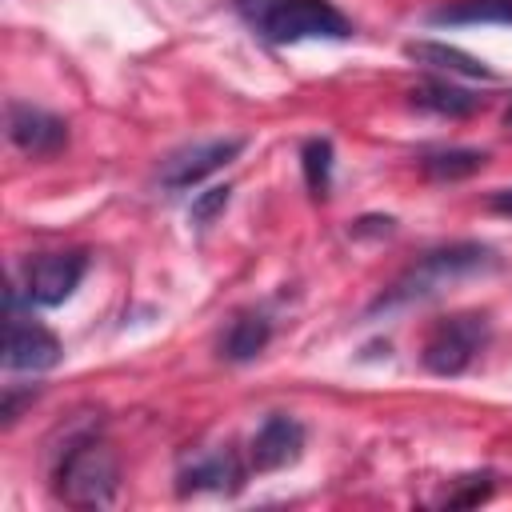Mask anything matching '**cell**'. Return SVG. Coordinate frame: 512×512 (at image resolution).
Listing matches in <instances>:
<instances>
[{
	"instance_id": "1",
	"label": "cell",
	"mask_w": 512,
	"mask_h": 512,
	"mask_svg": "<svg viewBox=\"0 0 512 512\" xmlns=\"http://www.w3.org/2000/svg\"><path fill=\"white\" fill-rule=\"evenodd\" d=\"M232 8L256 36L272 44L352 36V20L332 0H232Z\"/></svg>"
},
{
	"instance_id": "2",
	"label": "cell",
	"mask_w": 512,
	"mask_h": 512,
	"mask_svg": "<svg viewBox=\"0 0 512 512\" xmlns=\"http://www.w3.org/2000/svg\"><path fill=\"white\" fill-rule=\"evenodd\" d=\"M488 268H496V252L484 248V244H448V248L424 252V256L372 304V312H392V308H400V304L428 300V296H436L440 288H448L452 280L476 276V272H488Z\"/></svg>"
},
{
	"instance_id": "3",
	"label": "cell",
	"mask_w": 512,
	"mask_h": 512,
	"mask_svg": "<svg viewBox=\"0 0 512 512\" xmlns=\"http://www.w3.org/2000/svg\"><path fill=\"white\" fill-rule=\"evenodd\" d=\"M120 492V464L116 452L96 440H72L56 464V496L72 508H108Z\"/></svg>"
},
{
	"instance_id": "4",
	"label": "cell",
	"mask_w": 512,
	"mask_h": 512,
	"mask_svg": "<svg viewBox=\"0 0 512 512\" xmlns=\"http://www.w3.org/2000/svg\"><path fill=\"white\" fill-rule=\"evenodd\" d=\"M488 344V316L480 312H456L432 324L424 340V368L436 376H460Z\"/></svg>"
},
{
	"instance_id": "5",
	"label": "cell",
	"mask_w": 512,
	"mask_h": 512,
	"mask_svg": "<svg viewBox=\"0 0 512 512\" xmlns=\"http://www.w3.org/2000/svg\"><path fill=\"white\" fill-rule=\"evenodd\" d=\"M60 340L36 324V320H24L20 308H16V296H8V336H4V364L12 372H44L52 364H60Z\"/></svg>"
},
{
	"instance_id": "6",
	"label": "cell",
	"mask_w": 512,
	"mask_h": 512,
	"mask_svg": "<svg viewBox=\"0 0 512 512\" xmlns=\"http://www.w3.org/2000/svg\"><path fill=\"white\" fill-rule=\"evenodd\" d=\"M84 272H88V256L84 252H48V256H36L28 264V280H24L28 300L40 304V308H56V304H64L80 288Z\"/></svg>"
},
{
	"instance_id": "7",
	"label": "cell",
	"mask_w": 512,
	"mask_h": 512,
	"mask_svg": "<svg viewBox=\"0 0 512 512\" xmlns=\"http://www.w3.org/2000/svg\"><path fill=\"white\" fill-rule=\"evenodd\" d=\"M240 148H244L240 136H228V140H204V144L180 148V152H172V156L160 164L156 180H160L168 192H184V188L200 184L204 176H212L216 168H224Z\"/></svg>"
},
{
	"instance_id": "8",
	"label": "cell",
	"mask_w": 512,
	"mask_h": 512,
	"mask_svg": "<svg viewBox=\"0 0 512 512\" xmlns=\"http://www.w3.org/2000/svg\"><path fill=\"white\" fill-rule=\"evenodd\" d=\"M304 452V424L296 416L272 412L264 416V424L256 428L252 444H248V464L256 472H276L284 464H296Z\"/></svg>"
},
{
	"instance_id": "9",
	"label": "cell",
	"mask_w": 512,
	"mask_h": 512,
	"mask_svg": "<svg viewBox=\"0 0 512 512\" xmlns=\"http://www.w3.org/2000/svg\"><path fill=\"white\" fill-rule=\"evenodd\" d=\"M8 140L24 156H56L68 144V124L32 104H8Z\"/></svg>"
},
{
	"instance_id": "10",
	"label": "cell",
	"mask_w": 512,
	"mask_h": 512,
	"mask_svg": "<svg viewBox=\"0 0 512 512\" xmlns=\"http://www.w3.org/2000/svg\"><path fill=\"white\" fill-rule=\"evenodd\" d=\"M244 484V464L232 448H216V452H200L180 468V496L192 492H236Z\"/></svg>"
},
{
	"instance_id": "11",
	"label": "cell",
	"mask_w": 512,
	"mask_h": 512,
	"mask_svg": "<svg viewBox=\"0 0 512 512\" xmlns=\"http://www.w3.org/2000/svg\"><path fill=\"white\" fill-rule=\"evenodd\" d=\"M272 340V320L264 312H240L228 320L224 336H220V356L232 360V364H244V360H256Z\"/></svg>"
},
{
	"instance_id": "12",
	"label": "cell",
	"mask_w": 512,
	"mask_h": 512,
	"mask_svg": "<svg viewBox=\"0 0 512 512\" xmlns=\"http://www.w3.org/2000/svg\"><path fill=\"white\" fill-rule=\"evenodd\" d=\"M404 56L424 64V68H440L448 76H472V80H492V68L476 56H468L464 48H448V44H436V40H412L404 44Z\"/></svg>"
},
{
	"instance_id": "13",
	"label": "cell",
	"mask_w": 512,
	"mask_h": 512,
	"mask_svg": "<svg viewBox=\"0 0 512 512\" xmlns=\"http://www.w3.org/2000/svg\"><path fill=\"white\" fill-rule=\"evenodd\" d=\"M412 104L424 108V112L460 120V116H472L480 108V96H472V92H464V88H456L448 80H428V84L412 88Z\"/></svg>"
},
{
	"instance_id": "14",
	"label": "cell",
	"mask_w": 512,
	"mask_h": 512,
	"mask_svg": "<svg viewBox=\"0 0 512 512\" xmlns=\"http://www.w3.org/2000/svg\"><path fill=\"white\" fill-rule=\"evenodd\" d=\"M488 164V152L480 148H436L420 156V172L428 180H464Z\"/></svg>"
},
{
	"instance_id": "15",
	"label": "cell",
	"mask_w": 512,
	"mask_h": 512,
	"mask_svg": "<svg viewBox=\"0 0 512 512\" xmlns=\"http://www.w3.org/2000/svg\"><path fill=\"white\" fill-rule=\"evenodd\" d=\"M432 24H508L512 28V0H456L428 12Z\"/></svg>"
},
{
	"instance_id": "16",
	"label": "cell",
	"mask_w": 512,
	"mask_h": 512,
	"mask_svg": "<svg viewBox=\"0 0 512 512\" xmlns=\"http://www.w3.org/2000/svg\"><path fill=\"white\" fill-rule=\"evenodd\" d=\"M300 164H304V180L316 196L328 192V180H332V144L328 140H308L304 152H300Z\"/></svg>"
},
{
	"instance_id": "17",
	"label": "cell",
	"mask_w": 512,
	"mask_h": 512,
	"mask_svg": "<svg viewBox=\"0 0 512 512\" xmlns=\"http://www.w3.org/2000/svg\"><path fill=\"white\" fill-rule=\"evenodd\" d=\"M228 196H232V188H228V184H224V188H208V192H200V196L192 200V224L208 228V224L228 208Z\"/></svg>"
},
{
	"instance_id": "18",
	"label": "cell",
	"mask_w": 512,
	"mask_h": 512,
	"mask_svg": "<svg viewBox=\"0 0 512 512\" xmlns=\"http://www.w3.org/2000/svg\"><path fill=\"white\" fill-rule=\"evenodd\" d=\"M468 480H472V484H468L464 492H456V496L444 500L448 508H468V504H480V500L492 496V476H468Z\"/></svg>"
},
{
	"instance_id": "19",
	"label": "cell",
	"mask_w": 512,
	"mask_h": 512,
	"mask_svg": "<svg viewBox=\"0 0 512 512\" xmlns=\"http://www.w3.org/2000/svg\"><path fill=\"white\" fill-rule=\"evenodd\" d=\"M492 212H500V216H512V188H500V192H492Z\"/></svg>"
},
{
	"instance_id": "20",
	"label": "cell",
	"mask_w": 512,
	"mask_h": 512,
	"mask_svg": "<svg viewBox=\"0 0 512 512\" xmlns=\"http://www.w3.org/2000/svg\"><path fill=\"white\" fill-rule=\"evenodd\" d=\"M504 128H512V104L504 108Z\"/></svg>"
}]
</instances>
